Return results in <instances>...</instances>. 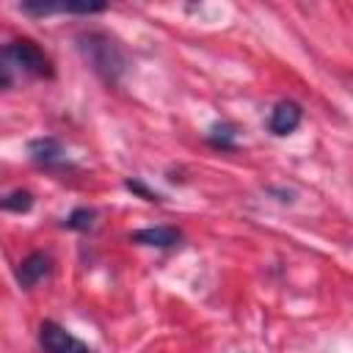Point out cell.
Segmentation results:
<instances>
[{
    "label": "cell",
    "mask_w": 353,
    "mask_h": 353,
    "mask_svg": "<svg viewBox=\"0 0 353 353\" xmlns=\"http://www.w3.org/2000/svg\"><path fill=\"white\" fill-rule=\"evenodd\" d=\"M77 50L85 58V63L105 80V83H119L127 61L121 47L102 30H88L77 36Z\"/></svg>",
    "instance_id": "obj_1"
},
{
    "label": "cell",
    "mask_w": 353,
    "mask_h": 353,
    "mask_svg": "<svg viewBox=\"0 0 353 353\" xmlns=\"http://www.w3.org/2000/svg\"><path fill=\"white\" fill-rule=\"evenodd\" d=\"M3 52H6L8 63L19 66L22 72H28L33 77H52L55 74L50 58L44 55V50L30 39H14Z\"/></svg>",
    "instance_id": "obj_2"
},
{
    "label": "cell",
    "mask_w": 353,
    "mask_h": 353,
    "mask_svg": "<svg viewBox=\"0 0 353 353\" xmlns=\"http://www.w3.org/2000/svg\"><path fill=\"white\" fill-rule=\"evenodd\" d=\"M39 345L44 353H94L83 339H77L74 334H69L63 325L44 320L39 325Z\"/></svg>",
    "instance_id": "obj_3"
},
{
    "label": "cell",
    "mask_w": 353,
    "mask_h": 353,
    "mask_svg": "<svg viewBox=\"0 0 353 353\" xmlns=\"http://www.w3.org/2000/svg\"><path fill=\"white\" fill-rule=\"evenodd\" d=\"M301 119H303L301 105H298V102H292V99H281V102H276V108L270 110L268 127H270V132H273V135H290V132H295V130H298Z\"/></svg>",
    "instance_id": "obj_4"
},
{
    "label": "cell",
    "mask_w": 353,
    "mask_h": 353,
    "mask_svg": "<svg viewBox=\"0 0 353 353\" xmlns=\"http://www.w3.org/2000/svg\"><path fill=\"white\" fill-rule=\"evenodd\" d=\"M50 270H52V259H50V254H44V251H33V254H28V256L17 265V281H19V287L30 290V287H36Z\"/></svg>",
    "instance_id": "obj_5"
},
{
    "label": "cell",
    "mask_w": 353,
    "mask_h": 353,
    "mask_svg": "<svg viewBox=\"0 0 353 353\" xmlns=\"http://www.w3.org/2000/svg\"><path fill=\"white\" fill-rule=\"evenodd\" d=\"M28 154L33 163L44 165V168H55L66 163V149L61 146L58 138H33L28 143Z\"/></svg>",
    "instance_id": "obj_6"
},
{
    "label": "cell",
    "mask_w": 353,
    "mask_h": 353,
    "mask_svg": "<svg viewBox=\"0 0 353 353\" xmlns=\"http://www.w3.org/2000/svg\"><path fill=\"white\" fill-rule=\"evenodd\" d=\"M132 243L138 245H149V248H174L182 240V232L174 226H146L130 234Z\"/></svg>",
    "instance_id": "obj_7"
},
{
    "label": "cell",
    "mask_w": 353,
    "mask_h": 353,
    "mask_svg": "<svg viewBox=\"0 0 353 353\" xmlns=\"http://www.w3.org/2000/svg\"><path fill=\"white\" fill-rule=\"evenodd\" d=\"M207 141H210L215 149L232 152V149L237 146V130H234V124H226V121L212 124V127H210V132H207Z\"/></svg>",
    "instance_id": "obj_8"
},
{
    "label": "cell",
    "mask_w": 353,
    "mask_h": 353,
    "mask_svg": "<svg viewBox=\"0 0 353 353\" xmlns=\"http://www.w3.org/2000/svg\"><path fill=\"white\" fill-rule=\"evenodd\" d=\"M30 207H33V193H28V190H11L8 196H0V210L28 212Z\"/></svg>",
    "instance_id": "obj_9"
},
{
    "label": "cell",
    "mask_w": 353,
    "mask_h": 353,
    "mask_svg": "<svg viewBox=\"0 0 353 353\" xmlns=\"http://www.w3.org/2000/svg\"><path fill=\"white\" fill-rule=\"evenodd\" d=\"M94 218H97L94 210H88V207H77V210H72V212L66 215L63 226H66V229H74V232H88V229L94 226Z\"/></svg>",
    "instance_id": "obj_10"
},
{
    "label": "cell",
    "mask_w": 353,
    "mask_h": 353,
    "mask_svg": "<svg viewBox=\"0 0 353 353\" xmlns=\"http://www.w3.org/2000/svg\"><path fill=\"white\" fill-rule=\"evenodd\" d=\"M124 188H127V190H132V193H138V196H141V199H146V201H160V193H154L152 188H146L141 179H127V182H124Z\"/></svg>",
    "instance_id": "obj_11"
},
{
    "label": "cell",
    "mask_w": 353,
    "mask_h": 353,
    "mask_svg": "<svg viewBox=\"0 0 353 353\" xmlns=\"http://www.w3.org/2000/svg\"><path fill=\"white\" fill-rule=\"evenodd\" d=\"M11 80H14V74H11L8 58H6V52L0 50V88H8V85H11Z\"/></svg>",
    "instance_id": "obj_12"
}]
</instances>
